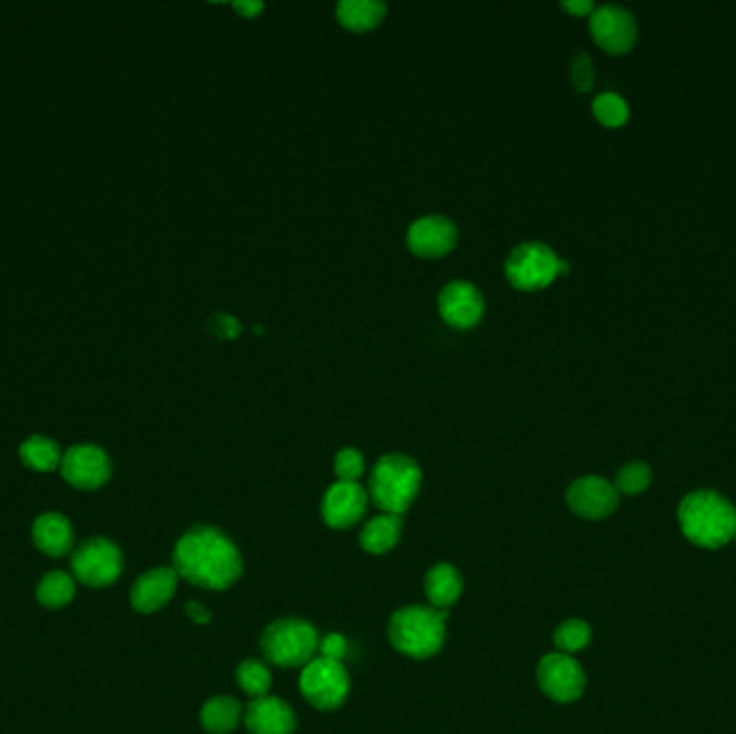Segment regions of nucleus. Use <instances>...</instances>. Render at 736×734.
Instances as JSON below:
<instances>
[{"label": "nucleus", "instance_id": "obj_8", "mask_svg": "<svg viewBox=\"0 0 736 734\" xmlns=\"http://www.w3.org/2000/svg\"><path fill=\"white\" fill-rule=\"evenodd\" d=\"M72 571L87 587H110L123 571V556L110 540H89L74 554Z\"/></svg>", "mask_w": 736, "mask_h": 734}, {"label": "nucleus", "instance_id": "obj_30", "mask_svg": "<svg viewBox=\"0 0 736 734\" xmlns=\"http://www.w3.org/2000/svg\"><path fill=\"white\" fill-rule=\"evenodd\" d=\"M571 80H573V87L582 94H586L592 89V83H594V69H592V61H590L589 54L580 52L573 63H571Z\"/></svg>", "mask_w": 736, "mask_h": 734}, {"label": "nucleus", "instance_id": "obj_32", "mask_svg": "<svg viewBox=\"0 0 736 734\" xmlns=\"http://www.w3.org/2000/svg\"><path fill=\"white\" fill-rule=\"evenodd\" d=\"M319 650H321L323 659L341 661L344 655H347V642L339 634H330V636H326L319 642Z\"/></svg>", "mask_w": 736, "mask_h": 734}, {"label": "nucleus", "instance_id": "obj_18", "mask_svg": "<svg viewBox=\"0 0 736 734\" xmlns=\"http://www.w3.org/2000/svg\"><path fill=\"white\" fill-rule=\"evenodd\" d=\"M33 540L35 547L50 558H61L72 549L74 533L61 513H44L33 524Z\"/></svg>", "mask_w": 736, "mask_h": 734}, {"label": "nucleus", "instance_id": "obj_1", "mask_svg": "<svg viewBox=\"0 0 736 734\" xmlns=\"http://www.w3.org/2000/svg\"><path fill=\"white\" fill-rule=\"evenodd\" d=\"M175 571L190 584L227 590L242 576V556L220 530L200 526L182 537L173 554Z\"/></svg>", "mask_w": 736, "mask_h": 734}, {"label": "nucleus", "instance_id": "obj_27", "mask_svg": "<svg viewBox=\"0 0 736 734\" xmlns=\"http://www.w3.org/2000/svg\"><path fill=\"white\" fill-rule=\"evenodd\" d=\"M594 117L605 125V128H620L629 119V108L625 99L616 94H603L594 99L592 103Z\"/></svg>", "mask_w": 736, "mask_h": 734}, {"label": "nucleus", "instance_id": "obj_13", "mask_svg": "<svg viewBox=\"0 0 736 734\" xmlns=\"http://www.w3.org/2000/svg\"><path fill=\"white\" fill-rule=\"evenodd\" d=\"M459 242V231L452 220L443 216L418 218L407 231V248L420 259L446 256Z\"/></svg>", "mask_w": 736, "mask_h": 734}, {"label": "nucleus", "instance_id": "obj_35", "mask_svg": "<svg viewBox=\"0 0 736 734\" xmlns=\"http://www.w3.org/2000/svg\"><path fill=\"white\" fill-rule=\"evenodd\" d=\"M186 614H188L197 625H207V623L211 621V614H209L200 603H195V601L186 605Z\"/></svg>", "mask_w": 736, "mask_h": 734}, {"label": "nucleus", "instance_id": "obj_3", "mask_svg": "<svg viewBox=\"0 0 736 734\" xmlns=\"http://www.w3.org/2000/svg\"><path fill=\"white\" fill-rule=\"evenodd\" d=\"M446 621V610L405 607L394 612L388 637L398 653L414 659H429L442 648Z\"/></svg>", "mask_w": 736, "mask_h": 734}, {"label": "nucleus", "instance_id": "obj_10", "mask_svg": "<svg viewBox=\"0 0 736 734\" xmlns=\"http://www.w3.org/2000/svg\"><path fill=\"white\" fill-rule=\"evenodd\" d=\"M590 33L596 46L609 54H625L638 40V24L634 15L616 4H603L592 11Z\"/></svg>", "mask_w": 736, "mask_h": 734}, {"label": "nucleus", "instance_id": "obj_4", "mask_svg": "<svg viewBox=\"0 0 736 734\" xmlns=\"http://www.w3.org/2000/svg\"><path fill=\"white\" fill-rule=\"evenodd\" d=\"M422 485L420 465L405 454L382 457L369 481V493L377 508L388 515H400L416 500Z\"/></svg>", "mask_w": 736, "mask_h": 734}, {"label": "nucleus", "instance_id": "obj_5", "mask_svg": "<svg viewBox=\"0 0 736 734\" xmlns=\"http://www.w3.org/2000/svg\"><path fill=\"white\" fill-rule=\"evenodd\" d=\"M504 270L515 289L539 292L549 287L558 276L569 274V263L562 261L549 245L528 242L513 248Z\"/></svg>", "mask_w": 736, "mask_h": 734}, {"label": "nucleus", "instance_id": "obj_6", "mask_svg": "<svg viewBox=\"0 0 736 734\" xmlns=\"http://www.w3.org/2000/svg\"><path fill=\"white\" fill-rule=\"evenodd\" d=\"M261 648L267 661L283 668H295L312 661L319 648V637L308 623L297 618H285L265 629Z\"/></svg>", "mask_w": 736, "mask_h": 734}, {"label": "nucleus", "instance_id": "obj_31", "mask_svg": "<svg viewBox=\"0 0 736 734\" xmlns=\"http://www.w3.org/2000/svg\"><path fill=\"white\" fill-rule=\"evenodd\" d=\"M211 332L220 339H235L242 332V326L235 317H231L227 313H218L211 319Z\"/></svg>", "mask_w": 736, "mask_h": 734}, {"label": "nucleus", "instance_id": "obj_9", "mask_svg": "<svg viewBox=\"0 0 736 734\" xmlns=\"http://www.w3.org/2000/svg\"><path fill=\"white\" fill-rule=\"evenodd\" d=\"M539 686L551 700L556 702H575L584 686H586V675L582 666L564 653H551L542 657L539 664Z\"/></svg>", "mask_w": 736, "mask_h": 734}, {"label": "nucleus", "instance_id": "obj_15", "mask_svg": "<svg viewBox=\"0 0 736 734\" xmlns=\"http://www.w3.org/2000/svg\"><path fill=\"white\" fill-rule=\"evenodd\" d=\"M366 502H369V495L358 483L339 481L326 491L321 515L328 526L344 530V528L355 526L364 517Z\"/></svg>", "mask_w": 736, "mask_h": 734}, {"label": "nucleus", "instance_id": "obj_29", "mask_svg": "<svg viewBox=\"0 0 736 734\" xmlns=\"http://www.w3.org/2000/svg\"><path fill=\"white\" fill-rule=\"evenodd\" d=\"M334 470L339 481L358 483V479L364 474V457L355 448H344L334 459Z\"/></svg>", "mask_w": 736, "mask_h": 734}, {"label": "nucleus", "instance_id": "obj_21", "mask_svg": "<svg viewBox=\"0 0 736 734\" xmlns=\"http://www.w3.org/2000/svg\"><path fill=\"white\" fill-rule=\"evenodd\" d=\"M242 720V706L238 700L218 695L209 700L200 711L202 728L211 734H229L238 728Z\"/></svg>", "mask_w": 736, "mask_h": 734}, {"label": "nucleus", "instance_id": "obj_2", "mask_svg": "<svg viewBox=\"0 0 736 734\" xmlns=\"http://www.w3.org/2000/svg\"><path fill=\"white\" fill-rule=\"evenodd\" d=\"M679 524L693 545L719 549L736 537V508L715 491H693L679 506Z\"/></svg>", "mask_w": 736, "mask_h": 734}, {"label": "nucleus", "instance_id": "obj_20", "mask_svg": "<svg viewBox=\"0 0 736 734\" xmlns=\"http://www.w3.org/2000/svg\"><path fill=\"white\" fill-rule=\"evenodd\" d=\"M463 590V582L461 576L454 567L450 565H438L433 567L427 578H425V592L427 599L431 601V605L436 610H446L452 603H457V599L461 596Z\"/></svg>", "mask_w": 736, "mask_h": 734}, {"label": "nucleus", "instance_id": "obj_28", "mask_svg": "<svg viewBox=\"0 0 736 734\" xmlns=\"http://www.w3.org/2000/svg\"><path fill=\"white\" fill-rule=\"evenodd\" d=\"M652 483V472L646 463L641 461H634L627 463L618 474H616V491L627 493V495H638L641 491L648 490V485Z\"/></svg>", "mask_w": 736, "mask_h": 734}, {"label": "nucleus", "instance_id": "obj_22", "mask_svg": "<svg viewBox=\"0 0 736 734\" xmlns=\"http://www.w3.org/2000/svg\"><path fill=\"white\" fill-rule=\"evenodd\" d=\"M398 537H400V517L384 513L382 517H375L364 526L360 543L369 554H386L398 543Z\"/></svg>", "mask_w": 736, "mask_h": 734}, {"label": "nucleus", "instance_id": "obj_25", "mask_svg": "<svg viewBox=\"0 0 736 734\" xmlns=\"http://www.w3.org/2000/svg\"><path fill=\"white\" fill-rule=\"evenodd\" d=\"M590 637H592V632H590L589 623H584L580 618H571L556 629L553 644H556L558 653L573 655V653L584 650L589 646Z\"/></svg>", "mask_w": 736, "mask_h": 734}, {"label": "nucleus", "instance_id": "obj_26", "mask_svg": "<svg viewBox=\"0 0 736 734\" xmlns=\"http://www.w3.org/2000/svg\"><path fill=\"white\" fill-rule=\"evenodd\" d=\"M238 683L244 689V693L252 695V700H256V698L267 695L270 686H272V675L261 661L248 659L238 668Z\"/></svg>", "mask_w": 736, "mask_h": 734}, {"label": "nucleus", "instance_id": "obj_17", "mask_svg": "<svg viewBox=\"0 0 736 734\" xmlns=\"http://www.w3.org/2000/svg\"><path fill=\"white\" fill-rule=\"evenodd\" d=\"M177 580H179V576H177L175 569L162 567V569L147 571L132 587V594H130L132 607L141 614L157 612L160 607H164L173 599V594L177 590Z\"/></svg>", "mask_w": 736, "mask_h": 734}, {"label": "nucleus", "instance_id": "obj_16", "mask_svg": "<svg viewBox=\"0 0 736 734\" xmlns=\"http://www.w3.org/2000/svg\"><path fill=\"white\" fill-rule=\"evenodd\" d=\"M245 728L250 734H294V711L274 695L256 698L245 709Z\"/></svg>", "mask_w": 736, "mask_h": 734}, {"label": "nucleus", "instance_id": "obj_11", "mask_svg": "<svg viewBox=\"0 0 736 734\" xmlns=\"http://www.w3.org/2000/svg\"><path fill=\"white\" fill-rule=\"evenodd\" d=\"M61 474L76 490H98L110 479V459L98 446H74L61 461Z\"/></svg>", "mask_w": 736, "mask_h": 734}, {"label": "nucleus", "instance_id": "obj_12", "mask_svg": "<svg viewBox=\"0 0 736 734\" xmlns=\"http://www.w3.org/2000/svg\"><path fill=\"white\" fill-rule=\"evenodd\" d=\"M440 315L443 321L457 330H470L479 326L485 313V299L472 283L454 281L440 294Z\"/></svg>", "mask_w": 736, "mask_h": 734}, {"label": "nucleus", "instance_id": "obj_14", "mask_svg": "<svg viewBox=\"0 0 736 734\" xmlns=\"http://www.w3.org/2000/svg\"><path fill=\"white\" fill-rule=\"evenodd\" d=\"M567 502L571 511L584 519H605L618 506V491L605 479L584 476L569 487Z\"/></svg>", "mask_w": 736, "mask_h": 734}, {"label": "nucleus", "instance_id": "obj_34", "mask_svg": "<svg viewBox=\"0 0 736 734\" xmlns=\"http://www.w3.org/2000/svg\"><path fill=\"white\" fill-rule=\"evenodd\" d=\"M233 7L238 13H242V18H256L265 9L263 2H254V0H248V2L242 0V2H235Z\"/></svg>", "mask_w": 736, "mask_h": 734}, {"label": "nucleus", "instance_id": "obj_33", "mask_svg": "<svg viewBox=\"0 0 736 734\" xmlns=\"http://www.w3.org/2000/svg\"><path fill=\"white\" fill-rule=\"evenodd\" d=\"M562 7L573 13V15H589L594 11V2L592 0H564Z\"/></svg>", "mask_w": 736, "mask_h": 734}, {"label": "nucleus", "instance_id": "obj_24", "mask_svg": "<svg viewBox=\"0 0 736 734\" xmlns=\"http://www.w3.org/2000/svg\"><path fill=\"white\" fill-rule=\"evenodd\" d=\"M35 594H37V601L44 607L58 610V607L67 605L74 599L76 587H74V580L67 573H63V571H50V573H46L42 578V582L37 584Z\"/></svg>", "mask_w": 736, "mask_h": 734}, {"label": "nucleus", "instance_id": "obj_36", "mask_svg": "<svg viewBox=\"0 0 736 734\" xmlns=\"http://www.w3.org/2000/svg\"><path fill=\"white\" fill-rule=\"evenodd\" d=\"M735 539H736V537H735Z\"/></svg>", "mask_w": 736, "mask_h": 734}, {"label": "nucleus", "instance_id": "obj_19", "mask_svg": "<svg viewBox=\"0 0 736 734\" xmlns=\"http://www.w3.org/2000/svg\"><path fill=\"white\" fill-rule=\"evenodd\" d=\"M388 13L380 0H343L337 4V20L351 33H369L377 29Z\"/></svg>", "mask_w": 736, "mask_h": 734}, {"label": "nucleus", "instance_id": "obj_23", "mask_svg": "<svg viewBox=\"0 0 736 734\" xmlns=\"http://www.w3.org/2000/svg\"><path fill=\"white\" fill-rule=\"evenodd\" d=\"M20 459L24 461V465H29L37 472H52L63 461L56 441L40 438V436L29 438L20 446Z\"/></svg>", "mask_w": 736, "mask_h": 734}, {"label": "nucleus", "instance_id": "obj_7", "mask_svg": "<svg viewBox=\"0 0 736 734\" xmlns=\"http://www.w3.org/2000/svg\"><path fill=\"white\" fill-rule=\"evenodd\" d=\"M299 687L304 698L321 709V711H332L339 709L349 693V677L344 672L341 661H330V659H312L306 664Z\"/></svg>", "mask_w": 736, "mask_h": 734}]
</instances>
